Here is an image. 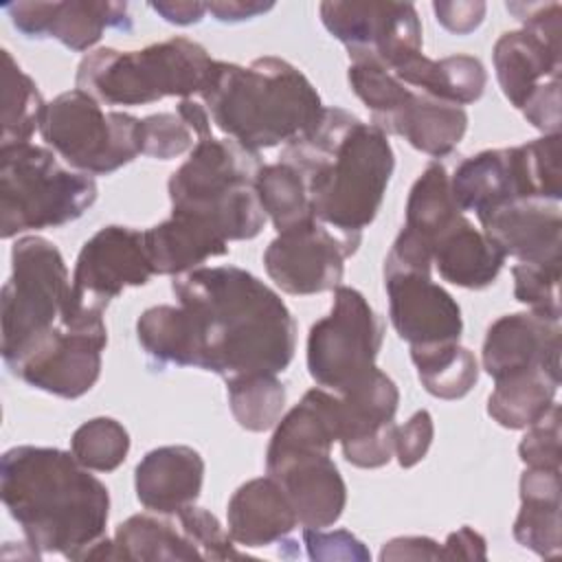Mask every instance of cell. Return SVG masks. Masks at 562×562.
I'll list each match as a JSON object with an SVG mask.
<instances>
[{
	"label": "cell",
	"mask_w": 562,
	"mask_h": 562,
	"mask_svg": "<svg viewBox=\"0 0 562 562\" xmlns=\"http://www.w3.org/2000/svg\"><path fill=\"white\" fill-rule=\"evenodd\" d=\"M171 292L191 321L198 369L231 382L290 367L296 321L255 274L237 266H202L173 277Z\"/></svg>",
	"instance_id": "obj_1"
},
{
	"label": "cell",
	"mask_w": 562,
	"mask_h": 562,
	"mask_svg": "<svg viewBox=\"0 0 562 562\" xmlns=\"http://www.w3.org/2000/svg\"><path fill=\"white\" fill-rule=\"evenodd\" d=\"M0 496L35 555L83 560L105 538L110 492L72 452L15 446L0 459Z\"/></svg>",
	"instance_id": "obj_2"
},
{
	"label": "cell",
	"mask_w": 562,
	"mask_h": 562,
	"mask_svg": "<svg viewBox=\"0 0 562 562\" xmlns=\"http://www.w3.org/2000/svg\"><path fill=\"white\" fill-rule=\"evenodd\" d=\"M279 158L301 173L314 217L356 237L375 220L395 167L389 134L342 108H325Z\"/></svg>",
	"instance_id": "obj_3"
},
{
	"label": "cell",
	"mask_w": 562,
	"mask_h": 562,
	"mask_svg": "<svg viewBox=\"0 0 562 562\" xmlns=\"http://www.w3.org/2000/svg\"><path fill=\"white\" fill-rule=\"evenodd\" d=\"M200 97L215 127L257 154L292 143L312 130L325 110L312 81L272 55L248 66L215 59Z\"/></svg>",
	"instance_id": "obj_4"
},
{
	"label": "cell",
	"mask_w": 562,
	"mask_h": 562,
	"mask_svg": "<svg viewBox=\"0 0 562 562\" xmlns=\"http://www.w3.org/2000/svg\"><path fill=\"white\" fill-rule=\"evenodd\" d=\"M259 167V154L228 136L200 138L169 176L171 211L209 222L226 241L252 239L266 224L255 189Z\"/></svg>",
	"instance_id": "obj_5"
},
{
	"label": "cell",
	"mask_w": 562,
	"mask_h": 562,
	"mask_svg": "<svg viewBox=\"0 0 562 562\" xmlns=\"http://www.w3.org/2000/svg\"><path fill=\"white\" fill-rule=\"evenodd\" d=\"M213 66L202 44L169 37L140 50L97 48L79 61L75 83L101 105H147L202 94Z\"/></svg>",
	"instance_id": "obj_6"
},
{
	"label": "cell",
	"mask_w": 562,
	"mask_h": 562,
	"mask_svg": "<svg viewBox=\"0 0 562 562\" xmlns=\"http://www.w3.org/2000/svg\"><path fill=\"white\" fill-rule=\"evenodd\" d=\"M92 176L64 167L55 151L33 143L0 147V235L57 228L97 202Z\"/></svg>",
	"instance_id": "obj_7"
},
{
	"label": "cell",
	"mask_w": 562,
	"mask_h": 562,
	"mask_svg": "<svg viewBox=\"0 0 562 562\" xmlns=\"http://www.w3.org/2000/svg\"><path fill=\"white\" fill-rule=\"evenodd\" d=\"M68 299L70 274L59 248L40 235L20 237L0 294L2 360L9 371L64 323Z\"/></svg>",
	"instance_id": "obj_8"
},
{
	"label": "cell",
	"mask_w": 562,
	"mask_h": 562,
	"mask_svg": "<svg viewBox=\"0 0 562 562\" xmlns=\"http://www.w3.org/2000/svg\"><path fill=\"white\" fill-rule=\"evenodd\" d=\"M40 134L70 169L88 176H108L143 154V121L103 110L79 88L46 103Z\"/></svg>",
	"instance_id": "obj_9"
},
{
	"label": "cell",
	"mask_w": 562,
	"mask_h": 562,
	"mask_svg": "<svg viewBox=\"0 0 562 562\" xmlns=\"http://www.w3.org/2000/svg\"><path fill=\"white\" fill-rule=\"evenodd\" d=\"M384 338V321L362 292L349 285L334 290L327 316L310 327L307 371L331 393H345L375 369Z\"/></svg>",
	"instance_id": "obj_10"
},
{
	"label": "cell",
	"mask_w": 562,
	"mask_h": 562,
	"mask_svg": "<svg viewBox=\"0 0 562 562\" xmlns=\"http://www.w3.org/2000/svg\"><path fill=\"white\" fill-rule=\"evenodd\" d=\"M145 231L103 226L79 250L70 277L66 325L103 323V312L125 288L145 285L154 277Z\"/></svg>",
	"instance_id": "obj_11"
},
{
	"label": "cell",
	"mask_w": 562,
	"mask_h": 562,
	"mask_svg": "<svg viewBox=\"0 0 562 562\" xmlns=\"http://www.w3.org/2000/svg\"><path fill=\"white\" fill-rule=\"evenodd\" d=\"M321 22L349 50L351 61L371 59L389 70L422 53V22L411 2H338L318 7Z\"/></svg>",
	"instance_id": "obj_12"
},
{
	"label": "cell",
	"mask_w": 562,
	"mask_h": 562,
	"mask_svg": "<svg viewBox=\"0 0 562 562\" xmlns=\"http://www.w3.org/2000/svg\"><path fill=\"white\" fill-rule=\"evenodd\" d=\"M360 239L312 220L277 233L263 252V266L285 294L307 296L336 290L342 281L345 259L358 250Z\"/></svg>",
	"instance_id": "obj_13"
},
{
	"label": "cell",
	"mask_w": 562,
	"mask_h": 562,
	"mask_svg": "<svg viewBox=\"0 0 562 562\" xmlns=\"http://www.w3.org/2000/svg\"><path fill=\"white\" fill-rule=\"evenodd\" d=\"M105 345V323L86 327L61 323L31 349L11 373L33 389L64 400H77L97 384Z\"/></svg>",
	"instance_id": "obj_14"
},
{
	"label": "cell",
	"mask_w": 562,
	"mask_h": 562,
	"mask_svg": "<svg viewBox=\"0 0 562 562\" xmlns=\"http://www.w3.org/2000/svg\"><path fill=\"white\" fill-rule=\"evenodd\" d=\"M340 400V448L342 457L364 470L382 468L395 454V413L400 391L378 367Z\"/></svg>",
	"instance_id": "obj_15"
},
{
	"label": "cell",
	"mask_w": 562,
	"mask_h": 562,
	"mask_svg": "<svg viewBox=\"0 0 562 562\" xmlns=\"http://www.w3.org/2000/svg\"><path fill=\"white\" fill-rule=\"evenodd\" d=\"M389 318L411 347L461 342V307L426 270H384Z\"/></svg>",
	"instance_id": "obj_16"
},
{
	"label": "cell",
	"mask_w": 562,
	"mask_h": 562,
	"mask_svg": "<svg viewBox=\"0 0 562 562\" xmlns=\"http://www.w3.org/2000/svg\"><path fill=\"white\" fill-rule=\"evenodd\" d=\"M2 11L24 37L57 40L75 53L92 48L108 29L132 31L125 2L18 0L4 4Z\"/></svg>",
	"instance_id": "obj_17"
},
{
	"label": "cell",
	"mask_w": 562,
	"mask_h": 562,
	"mask_svg": "<svg viewBox=\"0 0 562 562\" xmlns=\"http://www.w3.org/2000/svg\"><path fill=\"white\" fill-rule=\"evenodd\" d=\"M476 217L485 237L505 257H514L520 263H560V202L520 198Z\"/></svg>",
	"instance_id": "obj_18"
},
{
	"label": "cell",
	"mask_w": 562,
	"mask_h": 562,
	"mask_svg": "<svg viewBox=\"0 0 562 562\" xmlns=\"http://www.w3.org/2000/svg\"><path fill=\"white\" fill-rule=\"evenodd\" d=\"M560 321L536 312H514L496 318L485 334L481 362L487 375H505L531 369L560 373Z\"/></svg>",
	"instance_id": "obj_19"
},
{
	"label": "cell",
	"mask_w": 562,
	"mask_h": 562,
	"mask_svg": "<svg viewBox=\"0 0 562 562\" xmlns=\"http://www.w3.org/2000/svg\"><path fill=\"white\" fill-rule=\"evenodd\" d=\"M283 487L303 529H327L342 516L347 485L331 454H305L266 468Z\"/></svg>",
	"instance_id": "obj_20"
},
{
	"label": "cell",
	"mask_w": 562,
	"mask_h": 562,
	"mask_svg": "<svg viewBox=\"0 0 562 562\" xmlns=\"http://www.w3.org/2000/svg\"><path fill=\"white\" fill-rule=\"evenodd\" d=\"M492 61L505 99L520 110L533 92L560 79V31H507L496 40Z\"/></svg>",
	"instance_id": "obj_21"
},
{
	"label": "cell",
	"mask_w": 562,
	"mask_h": 562,
	"mask_svg": "<svg viewBox=\"0 0 562 562\" xmlns=\"http://www.w3.org/2000/svg\"><path fill=\"white\" fill-rule=\"evenodd\" d=\"M204 483V459L191 446H160L149 450L134 470L138 503L165 516L193 505Z\"/></svg>",
	"instance_id": "obj_22"
},
{
	"label": "cell",
	"mask_w": 562,
	"mask_h": 562,
	"mask_svg": "<svg viewBox=\"0 0 562 562\" xmlns=\"http://www.w3.org/2000/svg\"><path fill=\"white\" fill-rule=\"evenodd\" d=\"M340 439V400L327 389H310L274 426L266 468L305 454H331Z\"/></svg>",
	"instance_id": "obj_23"
},
{
	"label": "cell",
	"mask_w": 562,
	"mask_h": 562,
	"mask_svg": "<svg viewBox=\"0 0 562 562\" xmlns=\"http://www.w3.org/2000/svg\"><path fill=\"white\" fill-rule=\"evenodd\" d=\"M226 527L235 544L268 547L285 542L299 520L283 487L268 474L235 490L226 507Z\"/></svg>",
	"instance_id": "obj_24"
},
{
	"label": "cell",
	"mask_w": 562,
	"mask_h": 562,
	"mask_svg": "<svg viewBox=\"0 0 562 562\" xmlns=\"http://www.w3.org/2000/svg\"><path fill=\"white\" fill-rule=\"evenodd\" d=\"M371 123L386 134L402 136L411 147L430 158H443L463 140L468 114L461 105L411 90L402 105Z\"/></svg>",
	"instance_id": "obj_25"
},
{
	"label": "cell",
	"mask_w": 562,
	"mask_h": 562,
	"mask_svg": "<svg viewBox=\"0 0 562 562\" xmlns=\"http://www.w3.org/2000/svg\"><path fill=\"white\" fill-rule=\"evenodd\" d=\"M439 277L465 290L490 288L503 270L505 255L463 213L428 244Z\"/></svg>",
	"instance_id": "obj_26"
},
{
	"label": "cell",
	"mask_w": 562,
	"mask_h": 562,
	"mask_svg": "<svg viewBox=\"0 0 562 562\" xmlns=\"http://www.w3.org/2000/svg\"><path fill=\"white\" fill-rule=\"evenodd\" d=\"M147 252L156 274H184L202 268L204 261L228 252V241L209 222L189 215L173 213L145 231Z\"/></svg>",
	"instance_id": "obj_27"
},
{
	"label": "cell",
	"mask_w": 562,
	"mask_h": 562,
	"mask_svg": "<svg viewBox=\"0 0 562 562\" xmlns=\"http://www.w3.org/2000/svg\"><path fill=\"white\" fill-rule=\"evenodd\" d=\"M450 193L465 213L481 215L505 202L520 200L522 187L516 165V149H483L459 162L450 176Z\"/></svg>",
	"instance_id": "obj_28"
},
{
	"label": "cell",
	"mask_w": 562,
	"mask_h": 562,
	"mask_svg": "<svg viewBox=\"0 0 562 562\" xmlns=\"http://www.w3.org/2000/svg\"><path fill=\"white\" fill-rule=\"evenodd\" d=\"M514 538L540 558L560 553V470L527 468L522 472Z\"/></svg>",
	"instance_id": "obj_29"
},
{
	"label": "cell",
	"mask_w": 562,
	"mask_h": 562,
	"mask_svg": "<svg viewBox=\"0 0 562 562\" xmlns=\"http://www.w3.org/2000/svg\"><path fill=\"white\" fill-rule=\"evenodd\" d=\"M391 72L411 90L417 88V92L461 108L479 101L487 86L485 66L472 55L430 59L419 53L395 66Z\"/></svg>",
	"instance_id": "obj_30"
},
{
	"label": "cell",
	"mask_w": 562,
	"mask_h": 562,
	"mask_svg": "<svg viewBox=\"0 0 562 562\" xmlns=\"http://www.w3.org/2000/svg\"><path fill=\"white\" fill-rule=\"evenodd\" d=\"M487 397V415L509 430H522L536 424L555 404L560 373L531 369L494 380Z\"/></svg>",
	"instance_id": "obj_31"
},
{
	"label": "cell",
	"mask_w": 562,
	"mask_h": 562,
	"mask_svg": "<svg viewBox=\"0 0 562 562\" xmlns=\"http://www.w3.org/2000/svg\"><path fill=\"white\" fill-rule=\"evenodd\" d=\"M110 560H202L198 547L169 516L136 514L123 520L110 540Z\"/></svg>",
	"instance_id": "obj_32"
},
{
	"label": "cell",
	"mask_w": 562,
	"mask_h": 562,
	"mask_svg": "<svg viewBox=\"0 0 562 562\" xmlns=\"http://www.w3.org/2000/svg\"><path fill=\"white\" fill-rule=\"evenodd\" d=\"M136 336L145 356L156 364L195 367V338L180 305H154L136 321Z\"/></svg>",
	"instance_id": "obj_33"
},
{
	"label": "cell",
	"mask_w": 562,
	"mask_h": 562,
	"mask_svg": "<svg viewBox=\"0 0 562 562\" xmlns=\"http://www.w3.org/2000/svg\"><path fill=\"white\" fill-rule=\"evenodd\" d=\"M422 386L439 400H461L479 382V362L461 342L411 347Z\"/></svg>",
	"instance_id": "obj_34"
},
{
	"label": "cell",
	"mask_w": 562,
	"mask_h": 562,
	"mask_svg": "<svg viewBox=\"0 0 562 562\" xmlns=\"http://www.w3.org/2000/svg\"><path fill=\"white\" fill-rule=\"evenodd\" d=\"M404 211L406 215L402 228L415 235L426 246L443 226H448L459 213H463L452 200L450 176L443 165H426V169L419 173L408 191Z\"/></svg>",
	"instance_id": "obj_35"
},
{
	"label": "cell",
	"mask_w": 562,
	"mask_h": 562,
	"mask_svg": "<svg viewBox=\"0 0 562 562\" xmlns=\"http://www.w3.org/2000/svg\"><path fill=\"white\" fill-rule=\"evenodd\" d=\"M2 132L0 147L26 145L40 130L46 101L37 83L20 68L9 50H2Z\"/></svg>",
	"instance_id": "obj_36"
},
{
	"label": "cell",
	"mask_w": 562,
	"mask_h": 562,
	"mask_svg": "<svg viewBox=\"0 0 562 562\" xmlns=\"http://www.w3.org/2000/svg\"><path fill=\"white\" fill-rule=\"evenodd\" d=\"M255 189L266 217L272 220L277 233L307 224L314 217L305 182L288 162L261 165L255 178Z\"/></svg>",
	"instance_id": "obj_37"
},
{
	"label": "cell",
	"mask_w": 562,
	"mask_h": 562,
	"mask_svg": "<svg viewBox=\"0 0 562 562\" xmlns=\"http://www.w3.org/2000/svg\"><path fill=\"white\" fill-rule=\"evenodd\" d=\"M235 422L250 432H263L279 424L285 408V389L277 375H248L226 382Z\"/></svg>",
	"instance_id": "obj_38"
},
{
	"label": "cell",
	"mask_w": 562,
	"mask_h": 562,
	"mask_svg": "<svg viewBox=\"0 0 562 562\" xmlns=\"http://www.w3.org/2000/svg\"><path fill=\"white\" fill-rule=\"evenodd\" d=\"M562 136L544 134L536 140L516 145V162L522 184V198L560 202L562 198Z\"/></svg>",
	"instance_id": "obj_39"
},
{
	"label": "cell",
	"mask_w": 562,
	"mask_h": 562,
	"mask_svg": "<svg viewBox=\"0 0 562 562\" xmlns=\"http://www.w3.org/2000/svg\"><path fill=\"white\" fill-rule=\"evenodd\" d=\"M75 459L94 472L116 470L130 452V432L112 417H92L70 437Z\"/></svg>",
	"instance_id": "obj_40"
},
{
	"label": "cell",
	"mask_w": 562,
	"mask_h": 562,
	"mask_svg": "<svg viewBox=\"0 0 562 562\" xmlns=\"http://www.w3.org/2000/svg\"><path fill=\"white\" fill-rule=\"evenodd\" d=\"M347 79L353 94L369 108L373 121L393 112L411 94V88L404 86L386 66L371 59L351 61Z\"/></svg>",
	"instance_id": "obj_41"
},
{
	"label": "cell",
	"mask_w": 562,
	"mask_h": 562,
	"mask_svg": "<svg viewBox=\"0 0 562 562\" xmlns=\"http://www.w3.org/2000/svg\"><path fill=\"white\" fill-rule=\"evenodd\" d=\"M514 296L529 312L560 321V263H516L512 266Z\"/></svg>",
	"instance_id": "obj_42"
},
{
	"label": "cell",
	"mask_w": 562,
	"mask_h": 562,
	"mask_svg": "<svg viewBox=\"0 0 562 562\" xmlns=\"http://www.w3.org/2000/svg\"><path fill=\"white\" fill-rule=\"evenodd\" d=\"M176 518L189 540L198 547L202 560H239L248 555L237 549L228 529H224L204 507H198L195 503L187 505L176 514Z\"/></svg>",
	"instance_id": "obj_43"
},
{
	"label": "cell",
	"mask_w": 562,
	"mask_h": 562,
	"mask_svg": "<svg viewBox=\"0 0 562 562\" xmlns=\"http://www.w3.org/2000/svg\"><path fill=\"white\" fill-rule=\"evenodd\" d=\"M198 143L193 130L171 112H158L143 119V154L158 160H171Z\"/></svg>",
	"instance_id": "obj_44"
},
{
	"label": "cell",
	"mask_w": 562,
	"mask_h": 562,
	"mask_svg": "<svg viewBox=\"0 0 562 562\" xmlns=\"http://www.w3.org/2000/svg\"><path fill=\"white\" fill-rule=\"evenodd\" d=\"M520 461L527 468L560 470V406L553 404L544 417L531 424L518 443Z\"/></svg>",
	"instance_id": "obj_45"
},
{
	"label": "cell",
	"mask_w": 562,
	"mask_h": 562,
	"mask_svg": "<svg viewBox=\"0 0 562 562\" xmlns=\"http://www.w3.org/2000/svg\"><path fill=\"white\" fill-rule=\"evenodd\" d=\"M303 544L312 560H371L369 549L345 529H303Z\"/></svg>",
	"instance_id": "obj_46"
},
{
	"label": "cell",
	"mask_w": 562,
	"mask_h": 562,
	"mask_svg": "<svg viewBox=\"0 0 562 562\" xmlns=\"http://www.w3.org/2000/svg\"><path fill=\"white\" fill-rule=\"evenodd\" d=\"M435 437V424L426 408L411 415L408 422L395 428V457L402 468L417 465Z\"/></svg>",
	"instance_id": "obj_47"
},
{
	"label": "cell",
	"mask_w": 562,
	"mask_h": 562,
	"mask_svg": "<svg viewBox=\"0 0 562 562\" xmlns=\"http://www.w3.org/2000/svg\"><path fill=\"white\" fill-rule=\"evenodd\" d=\"M432 11L437 22L454 33V35H468L476 31L485 18V2H432Z\"/></svg>",
	"instance_id": "obj_48"
},
{
	"label": "cell",
	"mask_w": 562,
	"mask_h": 562,
	"mask_svg": "<svg viewBox=\"0 0 562 562\" xmlns=\"http://www.w3.org/2000/svg\"><path fill=\"white\" fill-rule=\"evenodd\" d=\"M439 558H443L441 544L426 536L393 538L380 551V560H439Z\"/></svg>",
	"instance_id": "obj_49"
},
{
	"label": "cell",
	"mask_w": 562,
	"mask_h": 562,
	"mask_svg": "<svg viewBox=\"0 0 562 562\" xmlns=\"http://www.w3.org/2000/svg\"><path fill=\"white\" fill-rule=\"evenodd\" d=\"M274 2L261 0H215L206 2V13H211L217 22H244L270 11Z\"/></svg>",
	"instance_id": "obj_50"
},
{
	"label": "cell",
	"mask_w": 562,
	"mask_h": 562,
	"mask_svg": "<svg viewBox=\"0 0 562 562\" xmlns=\"http://www.w3.org/2000/svg\"><path fill=\"white\" fill-rule=\"evenodd\" d=\"M441 551H443V560H454V558H470V560L481 558L483 560L487 555L485 538L468 525L452 531L448 536V540L441 544Z\"/></svg>",
	"instance_id": "obj_51"
},
{
	"label": "cell",
	"mask_w": 562,
	"mask_h": 562,
	"mask_svg": "<svg viewBox=\"0 0 562 562\" xmlns=\"http://www.w3.org/2000/svg\"><path fill=\"white\" fill-rule=\"evenodd\" d=\"M149 7L165 22L178 24V26L198 24L206 13V2H195V0H158V2H149Z\"/></svg>",
	"instance_id": "obj_52"
},
{
	"label": "cell",
	"mask_w": 562,
	"mask_h": 562,
	"mask_svg": "<svg viewBox=\"0 0 562 562\" xmlns=\"http://www.w3.org/2000/svg\"><path fill=\"white\" fill-rule=\"evenodd\" d=\"M176 114L193 130L198 140L211 136V116L202 103H198L193 99H180Z\"/></svg>",
	"instance_id": "obj_53"
}]
</instances>
